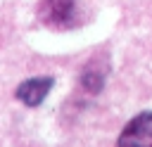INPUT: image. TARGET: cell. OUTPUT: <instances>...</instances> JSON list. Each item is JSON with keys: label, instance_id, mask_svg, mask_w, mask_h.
Wrapping results in <instances>:
<instances>
[{"label": "cell", "instance_id": "obj_1", "mask_svg": "<svg viewBox=\"0 0 152 147\" xmlns=\"http://www.w3.org/2000/svg\"><path fill=\"white\" fill-rule=\"evenodd\" d=\"M116 147H152V111H140L133 116L124 126Z\"/></svg>", "mask_w": 152, "mask_h": 147}, {"label": "cell", "instance_id": "obj_2", "mask_svg": "<svg viewBox=\"0 0 152 147\" xmlns=\"http://www.w3.org/2000/svg\"><path fill=\"white\" fill-rule=\"evenodd\" d=\"M38 14L55 28H69L76 21V0H40Z\"/></svg>", "mask_w": 152, "mask_h": 147}, {"label": "cell", "instance_id": "obj_3", "mask_svg": "<svg viewBox=\"0 0 152 147\" xmlns=\"http://www.w3.org/2000/svg\"><path fill=\"white\" fill-rule=\"evenodd\" d=\"M55 85V78L52 76H38V78H28L24 81L19 88H17V100H21L26 107H38L48 92L52 90Z\"/></svg>", "mask_w": 152, "mask_h": 147}, {"label": "cell", "instance_id": "obj_4", "mask_svg": "<svg viewBox=\"0 0 152 147\" xmlns=\"http://www.w3.org/2000/svg\"><path fill=\"white\" fill-rule=\"evenodd\" d=\"M104 78H107V59H93V62L83 69L81 85H83L88 92H100L102 85H104Z\"/></svg>", "mask_w": 152, "mask_h": 147}]
</instances>
